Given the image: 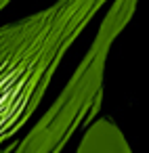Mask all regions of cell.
Instances as JSON below:
<instances>
[{
    "instance_id": "cell-1",
    "label": "cell",
    "mask_w": 149,
    "mask_h": 153,
    "mask_svg": "<svg viewBox=\"0 0 149 153\" xmlns=\"http://www.w3.org/2000/svg\"><path fill=\"white\" fill-rule=\"evenodd\" d=\"M105 0H59L0 27V153L38 109L57 67Z\"/></svg>"
},
{
    "instance_id": "cell-2",
    "label": "cell",
    "mask_w": 149,
    "mask_h": 153,
    "mask_svg": "<svg viewBox=\"0 0 149 153\" xmlns=\"http://www.w3.org/2000/svg\"><path fill=\"white\" fill-rule=\"evenodd\" d=\"M136 0H115L84 61L78 65L59 99L19 143L15 153H61L74 132L99 111L109 48L120 30L130 21Z\"/></svg>"
},
{
    "instance_id": "cell-3",
    "label": "cell",
    "mask_w": 149,
    "mask_h": 153,
    "mask_svg": "<svg viewBox=\"0 0 149 153\" xmlns=\"http://www.w3.org/2000/svg\"><path fill=\"white\" fill-rule=\"evenodd\" d=\"M76 153H132V151L126 136L115 126V122L109 117H101L86 128Z\"/></svg>"
},
{
    "instance_id": "cell-4",
    "label": "cell",
    "mask_w": 149,
    "mask_h": 153,
    "mask_svg": "<svg viewBox=\"0 0 149 153\" xmlns=\"http://www.w3.org/2000/svg\"><path fill=\"white\" fill-rule=\"evenodd\" d=\"M7 2H9V0H0V9H2V7H4Z\"/></svg>"
}]
</instances>
